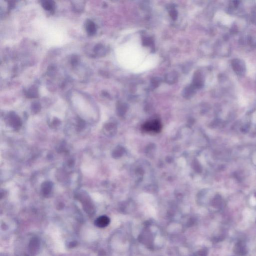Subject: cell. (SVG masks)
<instances>
[{
	"instance_id": "cell-8",
	"label": "cell",
	"mask_w": 256,
	"mask_h": 256,
	"mask_svg": "<svg viewBox=\"0 0 256 256\" xmlns=\"http://www.w3.org/2000/svg\"><path fill=\"white\" fill-rule=\"evenodd\" d=\"M33 111H35V112H37V111H39V110H40V105H38L37 103L34 104L33 106Z\"/></svg>"
},
{
	"instance_id": "cell-1",
	"label": "cell",
	"mask_w": 256,
	"mask_h": 256,
	"mask_svg": "<svg viewBox=\"0 0 256 256\" xmlns=\"http://www.w3.org/2000/svg\"><path fill=\"white\" fill-rule=\"evenodd\" d=\"M142 128L146 132L159 133L161 130L162 125L158 120H152L145 123Z\"/></svg>"
},
{
	"instance_id": "cell-5",
	"label": "cell",
	"mask_w": 256,
	"mask_h": 256,
	"mask_svg": "<svg viewBox=\"0 0 256 256\" xmlns=\"http://www.w3.org/2000/svg\"><path fill=\"white\" fill-rule=\"evenodd\" d=\"M52 183L50 182H46L42 185V191L45 195L49 194L52 190Z\"/></svg>"
},
{
	"instance_id": "cell-4",
	"label": "cell",
	"mask_w": 256,
	"mask_h": 256,
	"mask_svg": "<svg viewBox=\"0 0 256 256\" xmlns=\"http://www.w3.org/2000/svg\"><path fill=\"white\" fill-rule=\"evenodd\" d=\"M10 123L12 127L16 128V129L20 128L21 126V124H22L20 119L18 117L14 115H12L11 116Z\"/></svg>"
},
{
	"instance_id": "cell-6",
	"label": "cell",
	"mask_w": 256,
	"mask_h": 256,
	"mask_svg": "<svg viewBox=\"0 0 256 256\" xmlns=\"http://www.w3.org/2000/svg\"><path fill=\"white\" fill-rule=\"evenodd\" d=\"M42 6L47 11H52L55 8V4L53 1H44L42 3Z\"/></svg>"
},
{
	"instance_id": "cell-9",
	"label": "cell",
	"mask_w": 256,
	"mask_h": 256,
	"mask_svg": "<svg viewBox=\"0 0 256 256\" xmlns=\"http://www.w3.org/2000/svg\"><path fill=\"white\" fill-rule=\"evenodd\" d=\"M253 161L254 163L256 164V155L254 156Z\"/></svg>"
},
{
	"instance_id": "cell-7",
	"label": "cell",
	"mask_w": 256,
	"mask_h": 256,
	"mask_svg": "<svg viewBox=\"0 0 256 256\" xmlns=\"http://www.w3.org/2000/svg\"><path fill=\"white\" fill-rule=\"evenodd\" d=\"M37 92L36 91V89H35V88H32L28 92V96L29 97H31L32 98H33V97H36V95H37Z\"/></svg>"
},
{
	"instance_id": "cell-2",
	"label": "cell",
	"mask_w": 256,
	"mask_h": 256,
	"mask_svg": "<svg viewBox=\"0 0 256 256\" xmlns=\"http://www.w3.org/2000/svg\"><path fill=\"white\" fill-rule=\"evenodd\" d=\"M109 218L107 216H101L97 219L96 225L100 228H104L108 226L110 223Z\"/></svg>"
},
{
	"instance_id": "cell-3",
	"label": "cell",
	"mask_w": 256,
	"mask_h": 256,
	"mask_svg": "<svg viewBox=\"0 0 256 256\" xmlns=\"http://www.w3.org/2000/svg\"><path fill=\"white\" fill-rule=\"evenodd\" d=\"M86 29L87 32L90 35H93L96 31V26L93 21L91 20L87 21L86 23Z\"/></svg>"
}]
</instances>
